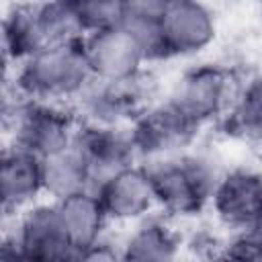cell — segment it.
I'll return each instance as SVG.
<instances>
[{"instance_id":"7c38bea8","label":"cell","mask_w":262,"mask_h":262,"mask_svg":"<svg viewBox=\"0 0 262 262\" xmlns=\"http://www.w3.org/2000/svg\"><path fill=\"white\" fill-rule=\"evenodd\" d=\"M45 194L43 188V160L33 151L10 145L0 162V199L4 213L27 211Z\"/></svg>"},{"instance_id":"9c48e42d","label":"cell","mask_w":262,"mask_h":262,"mask_svg":"<svg viewBox=\"0 0 262 262\" xmlns=\"http://www.w3.org/2000/svg\"><path fill=\"white\" fill-rule=\"evenodd\" d=\"M84 53L94 80L115 82L133 78L143 72L147 55L137 39L123 27L115 25L84 37Z\"/></svg>"},{"instance_id":"44dd1931","label":"cell","mask_w":262,"mask_h":262,"mask_svg":"<svg viewBox=\"0 0 262 262\" xmlns=\"http://www.w3.org/2000/svg\"><path fill=\"white\" fill-rule=\"evenodd\" d=\"M72 262H123V256H121V248H115L106 239H100L90 248L78 250Z\"/></svg>"},{"instance_id":"d4e9b609","label":"cell","mask_w":262,"mask_h":262,"mask_svg":"<svg viewBox=\"0 0 262 262\" xmlns=\"http://www.w3.org/2000/svg\"><path fill=\"white\" fill-rule=\"evenodd\" d=\"M207 262H242V256H239V252H237V248H235V244H233V246H229L227 250H223V252H219V254H213Z\"/></svg>"},{"instance_id":"d6986e66","label":"cell","mask_w":262,"mask_h":262,"mask_svg":"<svg viewBox=\"0 0 262 262\" xmlns=\"http://www.w3.org/2000/svg\"><path fill=\"white\" fill-rule=\"evenodd\" d=\"M229 121L244 137L262 145V72L250 76L239 86L235 102L229 108Z\"/></svg>"},{"instance_id":"3957f363","label":"cell","mask_w":262,"mask_h":262,"mask_svg":"<svg viewBox=\"0 0 262 262\" xmlns=\"http://www.w3.org/2000/svg\"><path fill=\"white\" fill-rule=\"evenodd\" d=\"M82 117L68 104L29 100L14 90V100H4V125L12 131V145L35 156L49 158L70 147L78 135Z\"/></svg>"},{"instance_id":"7402d4cb","label":"cell","mask_w":262,"mask_h":262,"mask_svg":"<svg viewBox=\"0 0 262 262\" xmlns=\"http://www.w3.org/2000/svg\"><path fill=\"white\" fill-rule=\"evenodd\" d=\"M0 262H35L12 237H6L0 252Z\"/></svg>"},{"instance_id":"277c9868","label":"cell","mask_w":262,"mask_h":262,"mask_svg":"<svg viewBox=\"0 0 262 262\" xmlns=\"http://www.w3.org/2000/svg\"><path fill=\"white\" fill-rule=\"evenodd\" d=\"M239 86L233 74L219 63H199L184 70L172 84L166 102L196 129L229 113Z\"/></svg>"},{"instance_id":"ba28073f","label":"cell","mask_w":262,"mask_h":262,"mask_svg":"<svg viewBox=\"0 0 262 262\" xmlns=\"http://www.w3.org/2000/svg\"><path fill=\"white\" fill-rule=\"evenodd\" d=\"M74 145L80 149L90 168L94 188L113 174L141 162L129 127L100 125L82 119Z\"/></svg>"},{"instance_id":"603a6c76","label":"cell","mask_w":262,"mask_h":262,"mask_svg":"<svg viewBox=\"0 0 262 262\" xmlns=\"http://www.w3.org/2000/svg\"><path fill=\"white\" fill-rule=\"evenodd\" d=\"M244 237L258 254H262V215L244 231Z\"/></svg>"},{"instance_id":"8fae6325","label":"cell","mask_w":262,"mask_h":262,"mask_svg":"<svg viewBox=\"0 0 262 262\" xmlns=\"http://www.w3.org/2000/svg\"><path fill=\"white\" fill-rule=\"evenodd\" d=\"M211 207L221 223L246 231L262 215V174L250 168L223 172Z\"/></svg>"},{"instance_id":"5b68a950","label":"cell","mask_w":262,"mask_h":262,"mask_svg":"<svg viewBox=\"0 0 262 262\" xmlns=\"http://www.w3.org/2000/svg\"><path fill=\"white\" fill-rule=\"evenodd\" d=\"M151 96L154 84L143 70L141 74L125 80H94L78 102L84 121L129 127L139 115H143L151 104H156Z\"/></svg>"},{"instance_id":"8992f818","label":"cell","mask_w":262,"mask_h":262,"mask_svg":"<svg viewBox=\"0 0 262 262\" xmlns=\"http://www.w3.org/2000/svg\"><path fill=\"white\" fill-rule=\"evenodd\" d=\"M129 131L139 160L147 164L184 154L199 133V129L166 100L151 104L129 125Z\"/></svg>"},{"instance_id":"9a60e30c","label":"cell","mask_w":262,"mask_h":262,"mask_svg":"<svg viewBox=\"0 0 262 262\" xmlns=\"http://www.w3.org/2000/svg\"><path fill=\"white\" fill-rule=\"evenodd\" d=\"M123 262H178L180 239L162 221H143L121 248Z\"/></svg>"},{"instance_id":"cb8c5ba5","label":"cell","mask_w":262,"mask_h":262,"mask_svg":"<svg viewBox=\"0 0 262 262\" xmlns=\"http://www.w3.org/2000/svg\"><path fill=\"white\" fill-rule=\"evenodd\" d=\"M235 248H237V252H239V256H242V262H262V254H258V252L246 242L244 235L235 242Z\"/></svg>"},{"instance_id":"2e32d148","label":"cell","mask_w":262,"mask_h":262,"mask_svg":"<svg viewBox=\"0 0 262 262\" xmlns=\"http://www.w3.org/2000/svg\"><path fill=\"white\" fill-rule=\"evenodd\" d=\"M2 45H4V59L12 61L14 68L20 66L31 55H35L37 51L45 49L35 16V4L14 6L4 16Z\"/></svg>"},{"instance_id":"30bf717a","label":"cell","mask_w":262,"mask_h":262,"mask_svg":"<svg viewBox=\"0 0 262 262\" xmlns=\"http://www.w3.org/2000/svg\"><path fill=\"white\" fill-rule=\"evenodd\" d=\"M94 192L98 194L108 221H137L158 207L149 170L141 162L113 174L100 182Z\"/></svg>"},{"instance_id":"6da1fadb","label":"cell","mask_w":262,"mask_h":262,"mask_svg":"<svg viewBox=\"0 0 262 262\" xmlns=\"http://www.w3.org/2000/svg\"><path fill=\"white\" fill-rule=\"evenodd\" d=\"M84 39L49 45L14 68V90L29 100L70 104L94 82Z\"/></svg>"},{"instance_id":"7a4b0ae2","label":"cell","mask_w":262,"mask_h":262,"mask_svg":"<svg viewBox=\"0 0 262 262\" xmlns=\"http://www.w3.org/2000/svg\"><path fill=\"white\" fill-rule=\"evenodd\" d=\"M145 166L151 176L156 205L176 217L194 215L205 205H211V196L223 176L211 158L190 151Z\"/></svg>"},{"instance_id":"ffe728a7","label":"cell","mask_w":262,"mask_h":262,"mask_svg":"<svg viewBox=\"0 0 262 262\" xmlns=\"http://www.w3.org/2000/svg\"><path fill=\"white\" fill-rule=\"evenodd\" d=\"M76 10L86 35L115 27L123 18V0H76Z\"/></svg>"},{"instance_id":"e0dca14e","label":"cell","mask_w":262,"mask_h":262,"mask_svg":"<svg viewBox=\"0 0 262 262\" xmlns=\"http://www.w3.org/2000/svg\"><path fill=\"white\" fill-rule=\"evenodd\" d=\"M166 0H131L125 2L123 25L143 47L147 61L164 59L162 51V12Z\"/></svg>"},{"instance_id":"4fadbf2b","label":"cell","mask_w":262,"mask_h":262,"mask_svg":"<svg viewBox=\"0 0 262 262\" xmlns=\"http://www.w3.org/2000/svg\"><path fill=\"white\" fill-rule=\"evenodd\" d=\"M55 209L61 229L76 252L104 239L102 233L108 223V217L102 209L98 194L92 188L57 201Z\"/></svg>"},{"instance_id":"5bb4252c","label":"cell","mask_w":262,"mask_h":262,"mask_svg":"<svg viewBox=\"0 0 262 262\" xmlns=\"http://www.w3.org/2000/svg\"><path fill=\"white\" fill-rule=\"evenodd\" d=\"M43 188L51 203L82 190H94L90 168L74 143L49 158H43Z\"/></svg>"},{"instance_id":"ac0fdd59","label":"cell","mask_w":262,"mask_h":262,"mask_svg":"<svg viewBox=\"0 0 262 262\" xmlns=\"http://www.w3.org/2000/svg\"><path fill=\"white\" fill-rule=\"evenodd\" d=\"M35 16H37V25H39L45 47L80 41L86 37V31L76 10V2L61 0V2L35 4Z\"/></svg>"},{"instance_id":"52a82bcc","label":"cell","mask_w":262,"mask_h":262,"mask_svg":"<svg viewBox=\"0 0 262 262\" xmlns=\"http://www.w3.org/2000/svg\"><path fill=\"white\" fill-rule=\"evenodd\" d=\"M217 35L211 8L196 0H166L162 12L164 57H188L207 49Z\"/></svg>"}]
</instances>
